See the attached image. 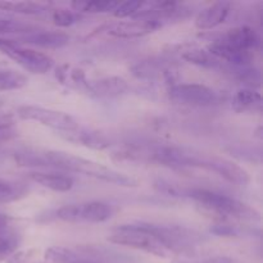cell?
<instances>
[{
  "instance_id": "5",
  "label": "cell",
  "mask_w": 263,
  "mask_h": 263,
  "mask_svg": "<svg viewBox=\"0 0 263 263\" xmlns=\"http://www.w3.org/2000/svg\"><path fill=\"white\" fill-rule=\"evenodd\" d=\"M108 241L115 246L130 247V248L139 249V251L146 252V253L154 254L162 258H166L171 254L168 249L161 241L157 240L152 234L141 230L133 222L118 225L117 228L113 229L110 235L108 236Z\"/></svg>"
},
{
  "instance_id": "9",
  "label": "cell",
  "mask_w": 263,
  "mask_h": 263,
  "mask_svg": "<svg viewBox=\"0 0 263 263\" xmlns=\"http://www.w3.org/2000/svg\"><path fill=\"white\" fill-rule=\"evenodd\" d=\"M55 218L66 222L100 223L109 220L112 207L103 202H84L68 204L55 211Z\"/></svg>"
},
{
  "instance_id": "13",
  "label": "cell",
  "mask_w": 263,
  "mask_h": 263,
  "mask_svg": "<svg viewBox=\"0 0 263 263\" xmlns=\"http://www.w3.org/2000/svg\"><path fill=\"white\" fill-rule=\"evenodd\" d=\"M77 251L84 253L89 258L99 263H135L136 259L134 256L117 251L115 248L98 244H80L76 246Z\"/></svg>"
},
{
  "instance_id": "3",
  "label": "cell",
  "mask_w": 263,
  "mask_h": 263,
  "mask_svg": "<svg viewBox=\"0 0 263 263\" xmlns=\"http://www.w3.org/2000/svg\"><path fill=\"white\" fill-rule=\"evenodd\" d=\"M133 223L141 230L152 234L157 240L161 241L168 249L170 253L190 254L194 251L195 246L203 240L200 234L184 226L163 225V223L144 222V221Z\"/></svg>"
},
{
  "instance_id": "14",
  "label": "cell",
  "mask_w": 263,
  "mask_h": 263,
  "mask_svg": "<svg viewBox=\"0 0 263 263\" xmlns=\"http://www.w3.org/2000/svg\"><path fill=\"white\" fill-rule=\"evenodd\" d=\"M61 135L72 143L80 144V145L94 149V151H104V149L109 148L112 144L110 139L105 134L100 133V131L81 128L80 126L72 131L61 133Z\"/></svg>"
},
{
  "instance_id": "2",
  "label": "cell",
  "mask_w": 263,
  "mask_h": 263,
  "mask_svg": "<svg viewBox=\"0 0 263 263\" xmlns=\"http://www.w3.org/2000/svg\"><path fill=\"white\" fill-rule=\"evenodd\" d=\"M182 195H186L190 199L197 202L200 207L223 218L231 217L234 220L248 221V222L261 221V213L256 208L223 193L194 187V189H187L182 192Z\"/></svg>"
},
{
  "instance_id": "1",
  "label": "cell",
  "mask_w": 263,
  "mask_h": 263,
  "mask_svg": "<svg viewBox=\"0 0 263 263\" xmlns=\"http://www.w3.org/2000/svg\"><path fill=\"white\" fill-rule=\"evenodd\" d=\"M44 156L48 163V168H57L64 172H76L118 186H136V180L131 176L109 168L92 159L62 151H44Z\"/></svg>"
},
{
  "instance_id": "34",
  "label": "cell",
  "mask_w": 263,
  "mask_h": 263,
  "mask_svg": "<svg viewBox=\"0 0 263 263\" xmlns=\"http://www.w3.org/2000/svg\"><path fill=\"white\" fill-rule=\"evenodd\" d=\"M15 127V117L12 113H0V131Z\"/></svg>"
},
{
  "instance_id": "30",
  "label": "cell",
  "mask_w": 263,
  "mask_h": 263,
  "mask_svg": "<svg viewBox=\"0 0 263 263\" xmlns=\"http://www.w3.org/2000/svg\"><path fill=\"white\" fill-rule=\"evenodd\" d=\"M144 5V2H138V0H133V2H126V3H118L117 8L113 10V14L117 18H134L138 14L139 10Z\"/></svg>"
},
{
  "instance_id": "28",
  "label": "cell",
  "mask_w": 263,
  "mask_h": 263,
  "mask_svg": "<svg viewBox=\"0 0 263 263\" xmlns=\"http://www.w3.org/2000/svg\"><path fill=\"white\" fill-rule=\"evenodd\" d=\"M40 28L36 26L27 25L20 21L10 20V18L0 17V35H28L39 31Z\"/></svg>"
},
{
  "instance_id": "26",
  "label": "cell",
  "mask_w": 263,
  "mask_h": 263,
  "mask_svg": "<svg viewBox=\"0 0 263 263\" xmlns=\"http://www.w3.org/2000/svg\"><path fill=\"white\" fill-rule=\"evenodd\" d=\"M27 77L14 69L0 68V91L22 89L27 85Z\"/></svg>"
},
{
  "instance_id": "20",
  "label": "cell",
  "mask_w": 263,
  "mask_h": 263,
  "mask_svg": "<svg viewBox=\"0 0 263 263\" xmlns=\"http://www.w3.org/2000/svg\"><path fill=\"white\" fill-rule=\"evenodd\" d=\"M45 259L50 263H99L89 258L76 248L51 247L46 249Z\"/></svg>"
},
{
  "instance_id": "11",
  "label": "cell",
  "mask_w": 263,
  "mask_h": 263,
  "mask_svg": "<svg viewBox=\"0 0 263 263\" xmlns=\"http://www.w3.org/2000/svg\"><path fill=\"white\" fill-rule=\"evenodd\" d=\"M162 27V22L154 20H136L133 18L126 22L110 23L105 26L104 31L107 35L118 39H138L149 35Z\"/></svg>"
},
{
  "instance_id": "31",
  "label": "cell",
  "mask_w": 263,
  "mask_h": 263,
  "mask_svg": "<svg viewBox=\"0 0 263 263\" xmlns=\"http://www.w3.org/2000/svg\"><path fill=\"white\" fill-rule=\"evenodd\" d=\"M211 233L220 236H239L241 234V229L239 226L229 225V223L221 222L216 223L211 228Z\"/></svg>"
},
{
  "instance_id": "8",
  "label": "cell",
  "mask_w": 263,
  "mask_h": 263,
  "mask_svg": "<svg viewBox=\"0 0 263 263\" xmlns=\"http://www.w3.org/2000/svg\"><path fill=\"white\" fill-rule=\"evenodd\" d=\"M17 116L21 120L35 121L59 133H67L79 127L77 121L68 113L39 105H21L17 109Z\"/></svg>"
},
{
  "instance_id": "27",
  "label": "cell",
  "mask_w": 263,
  "mask_h": 263,
  "mask_svg": "<svg viewBox=\"0 0 263 263\" xmlns=\"http://www.w3.org/2000/svg\"><path fill=\"white\" fill-rule=\"evenodd\" d=\"M117 2H109V0H94V2H79L72 3L73 12L84 13H109L117 8Z\"/></svg>"
},
{
  "instance_id": "7",
  "label": "cell",
  "mask_w": 263,
  "mask_h": 263,
  "mask_svg": "<svg viewBox=\"0 0 263 263\" xmlns=\"http://www.w3.org/2000/svg\"><path fill=\"white\" fill-rule=\"evenodd\" d=\"M0 51L31 73L44 74L54 66L53 58L48 54L25 48L13 39L0 37Z\"/></svg>"
},
{
  "instance_id": "15",
  "label": "cell",
  "mask_w": 263,
  "mask_h": 263,
  "mask_svg": "<svg viewBox=\"0 0 263 263\" xmlns=\"http://www.w3.org/2000/svg\"><path fill=\"white\" fill-rule=\"evenodd\" d=\"M231 4L229 2H216L198 13L195 18V27L207 31L222 25L230 13Z\"/></svg>"
},
{
  "instance_id": "16",
  "label": "cell",
  "mask_w": 263,
  "mask_h": 263,
  "mask_svg": "<svg viewBox=\"0 0 263 263\" xmlns=\"http://www.w3.org/2000/svg\"><path fill=\"white\" fill-rule=\"evenodd\" d=\"M27 177L33 182H37L41 186L57 193L69 192L74 185L73 177L64 172L32 171L28 172Z\"/></svg>"
},
{
  "instance_id": "19",
  "label": "cell",
  "mask_w": 263,
  "mask_h": 263,
  "mask_svg": "<svg viewBox=\"0 0 263 263\" xmlns=\"http://www.w3.org/2000/svg\"><path fill=\"white\" fill-rule=\"evenodd\" d=\"M231 107L238 113H259L262 110V97L257 90L243 87L233 97Z\"/></svg>"
},
{
  "instance_id": "36",
  "label": "cell",
  "mask_w": 263,
  "mask_h": 263,
  "mask_svg": "<svg viewBox=\"0 0 263 263\" xmlns=\"http://www.w3.org/2000/svg\"><path fill=\"white\" fill-rule=\"evenodd\" d=\"M17 135H18V131L15 127L0 131V148H2L5 143L13 140V139H14Z\"/></svg>"
},
{
  "instance_id": "23",
  "label": "cell",
  "mask_w": 263,
  "mask_h": 263,
  "mask_svg": "<svg viewBox=\"0 0 263 263\" xmlns=\"http://www.w3.org/2000/svg\"><path fill=\"white\" fill-rule=\"evenodd\" d=\"M182 58L189 63L204 67V68H218V67H221V62L215 55H212L207 49H190V50L184 51Z\"/></svg>"
},
{
  "instance_id": "22",
  "label": "cell",
  "mask_w": 263,
  "mask_h": 263,
  "mask_svg": "<svg viewBox=\"0 0 263 263\" xmlns=\"http://www.w3.org/2000/svg\"><path fill=\"white\" fill-rule=\"evenodd\" d=\"M21 243H22V235L17 228L0 234V262H7L13 254L17 253Z\"/></svg>"
},
{
  "instance_id": "10",
  "label": "cell",
  "mask_w": 263,
  "mask_h": 263,
  "mask_svg": "<svg viewBox=\"0 0 263 263\" xmlns=\"http://www.w3.org/2000/svg\"><path fill=\"white\" fill-rule=\"evenodd\" d=\"M177 72L179 69L175 62L167 58H159V57L144 59L131 67V73L136 79L163 80L168 85V87L177 84Z\"/></svg>"
},
{
  "instance_id": "29",
  "label": "cell",
  "mask_w": 263,
  "mask_h": 263,
  "mask_svg": "<svg viewBox=\"0 0 263 263\" xmlns=\"http://www.w3.org/2000/svg\"><path fill=\"white\" fill-rule=\"evenodd\" d=\"M79 18L80 15L76 12L68 9H57L51 14L54 25L58 27H69V26L74 25Z\"/></svg>"
},
{
  "instance_id": "18",
  "label": "cell",
  "mask_w": 263,
  "mask_h": 263,
  "mask_svg": "<svg viewBox=\"0 0 263 263\" xmlns=\"http://www.w3.org/2000/svg\"><path fill=\"white\" fill-rule=\"evenodd\" d=\"M14 41L21 45L30 44L33 46H40V48H62L69 43V36L67 33L58 32V31L39 30L36 32L21 36L18 40Z\"/></svg>"
},
{
  "instance_id": "25",
  "label": "cell",
  "mask_w": 263,
  "mask_h": 263,
  "mask_svg": "<svg viewBox=\"0 0 263 263\" xmlns=\"http://www.w3.org/2000/svg\"><path fill=\"white\" fill-rule=\"evenodd\" d=\"M27 194V186L22 182L0 179V203H10Z\"/></svg>"
},
{
  "instance_id": "6",
  "label": "cell",
  "mask_w": 263,
  "mask_h": 263,
  "mask_svg": "<svg viewBox=\"0 0 263 263\" xmlns=\"http://www.w3.org/2000/svg\"><path fill=\"white\" fill-rule=\"evenodd\" d=\"M167 94L171 102L185 107L208 108L223 102L220 91L202 84H175L168 87Z\"/></svg>"
},
{
  "instance_id": "4",
  "label": "cell",
  "mask_w": 263,
  "mask_h": 263,
  "mask_svg": "<svg viewBox=\"0 0 263 263\" xmlns=\"http://www.w3.org/2000/svg\"><path fill=\"white\" fill-rule=\"evenodd\" d=\"M186 168H203L218 175L231 184L241 185V186L249 184L251 181L248 172L235 162L217 156H208L193 149L187 151Z\"/></svg>"
},
{
  "instance_id": "35",
  "label": "cell",
  "mask_w": 263,
  "mask_h": 263,
  "mask_svg": "<svg viewBox=\"0 0 263 263\" xmlns=\"http://www.w3.org/2000/svg\"><path fill=\"white\" fill-rule=\"evenodd\" d=\"M13 228H15L14 218L12 216L7 215V213L0 212V234L5 233V231L10 230Z\"/></svg>"
},
{
  "instance_id": "32",
  "label": "cell",
  "mask_w": 263,
  "mask_h": 263,
  "mask_svg": "<svg viewBox=\"0 0 263 263\" xmlns=\"http://www.w3.org/2000/svg\"><path fill=\"white\" fill-rule=\"evenodd\" d=\"M7 263H44L40 259H37L36 254L33 252H17L15 254H13Z\"/></svg>"
},
{
  "instance_id": "12",
  "label": "cell",
  "mask_w": 263,
  "mask_h": 263,
  "mask_svg": "<svg viewBox=\"0 0 263 263\" xmlns=\"http://www.w3.org/2000/svg\"><path fill=\"white\" fill-rule=\"evenodd\" d=\"M82 90L95 98H117L128 90V84L125 79L117 76L102 77L97 80H87Z\"/></svg>"
},
{
  "instance_id": "33",
  "label": "cell",
  "mask_w": 263,
  "mask_h": 263,
  "mask_svg": "<svg viewBox=\"0 0 263 263\" xmlns=\"http://www.w3.org/2000/svg\"><path fill=\"white\" fill-rule=\"evenodd\" d=\"M172 263H238L235 259L230 258L226 256H217V257H210V258L202 259V261H189V259H179V261H174Z\"/></svg>"
},
{
  "instance_id": "21",
  "label": "cell",
  "mask_w": 263,
  "mask_h": 263,
  "mask_svg": "<svg viewBox=\"0 0 263 263\" xmlns=\"http://www.w3.org/2000/svg\"><path fill=\"white\" fill-rule=\"evenodd\" d=\"M228 72L244 85L247 89L256 90L261 86V72L256 67L251 66H229Z\"/></svg>"
},
{
  "instance_id": "17",
  "label": "cell",
  "mask_w": 263,
  "mask_h": 263,
  "mask_svg": "<svg viewBox=\"0 0 263 263\" xmlns=\"http://www.w3.org/2000/svg\"><path fill=\"white\" fill-rule=\"evenodd\" d=\"M222 39L226 43L233 45L234 48L244 51H251V53L257 50L261 45V37L257 33V31L252 27H248V26L233 28V30L228 31L222 36Z\"/></svg>"
},
{
  "instance_id": "24",
  "label": "cell",
  "mask_w": 263,
  "mask_h": 263,
  "mask_svg": "<svg viewBox=\"0 0 263 263\" xmlns=\"http://www.w3.org/2000/svg\"><path fill=\"white\" fill-rule=\"evenodd\" d=\"M46 7L35 2H0V10L20 13V14L35 15L45 12Z\"/></svg>"
}]
</instances>
